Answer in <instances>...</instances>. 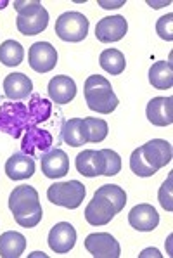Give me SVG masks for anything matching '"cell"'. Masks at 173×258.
I'll return each instance as SVG.
<instances>
[{"mask_svg":"<svg viewBox=\"0 0 173 258\" xmlns=\"http://www.w3.org/2000/svg\"><path fill=\"white\" fill-rule=\"evenodd\" d=\"M9 210L13 212L14 220L25 229L37 227L43 217L40 198L37 189L31 185H18L11 192Z\"/></svg>","mask_w":173,"mask_h":258,"instance_id":"6da1fadb","label":"cell"},{"mask_svg":"<svg viewBox=\"0 0 173 258\" xmlns=\"http://www.w3.org/2000/svg\"><path fill=\"white\" fill-rule=\"evenodd\" d=\"M83 94L86 106L101 114H111L120 104L116 94L113 92L111 83L102 75H92L86 78Z\"/></svg>","mask_w":173,"mask_h":258,"instance_id":"7a4b0ae2","label":"cell"},{"mask_svg":"<svg viewBox=\"0 0 173 258\" xmlns=\"http://www.w3.org/2000/svg\"><path fill=\"white\" fill-rule=\"evenodd\" d=\"M14 9L18 11L16 26H18L19 33L25 37H33V35L42 33L49 25V13L38 0H31V2L16 0Z\"/></svg>","mask_w":173,"mask_h":258,"instance_id":"3957f363","label":"cell"},{"mask_svg":"<svg viewBox=\"0 0 173 258\" xmlns=\"http://www.w3.org/2000/svg\"><path fill=\"white\" fill-rule=\"evenodd\" d=\"M30 128V113L25 102H4L0 106V130L19 139Z\"/></svg>","mask_w":173,"mask_h":258,"instance_id":"277c9868","label":"cell"},{"mask_svg":"<svg viewBox=\"0 0 173 258\" xmlns=\"http://www.w3.org/2000/svg\"><path fill=\"white\" fill-rule=\"evenodd\" d=\"M86 189L81 182L69 180V182H56L47 189V200L52 205L64 206L68 210L78 208L85 200Z\"/></svg>","mask_w":173,"mask_h":258,"instance_id":"5b68a950","label":"cell"},{"mask_svg":"<svg viewBox=\"0 0 173 258\" xmlns=\"http://www.w3.org/2000/svg\"><path fill=\"white\" fill-rule=\"evenodd\" d=\"M89 33V19L81 13H64L56 21V35L64 42H81Z\"/></svg>","mask_w":173,"mask_h":258,"instance_id":"8992f818","label":"cell"},{"mask_svg":"<svg viewBox=\"0 0 173 258\" xmlns=\"http://www.w3.org/2000/svg\"><path fill=\"white\" fill-rule=\"evenodd\" d=\"M54 139L49 130L38 128V126H30L26 130L25 137L21 142V153L28 154L31 158H42L47 151L52 148Z\"/></svg>","mask_w":173,"mask_h":258,"instance_id":"52a82bcc","label":"cell"},{"mask_svg":"<svg viewBox=\"0 0 173 258\" xmlns=\"http://www.w3.org/2000/svg\"><path fill=\"white\" fill-rule=\"evenodd\" d=\"M85 249L94 258H118L121 253L120 243L108 232H96L86 236Z\"/></svg>","mask_w":173,"mask_h":258,"instance_id":"ba28073f","label":"cell"},{"mask_svg":"<svg viewBox=\"0 0 173 258\" xmlns=\"http://www.w3.org/2000/svg\"><path fill=\"white\" fill-rule=\"evenodd\" d=\"M30 66L37 73H49L57 64V50L49 42H37L30 47Z\"/></svg>","mask_w":173,"mask_h":258,"instance_id":"9c48e42d","label":"cell"},{"mask_svg":"<svg viewBox=\"0 0 173 258\" xmlns=\"http://www.w3.org/2000/svg\"><path fill=\"white\" fill-rule=\"evenodd\" d=\"M140 153H142L145 161H147L156 172L170 163L171 156H173L171 144L168 141H163V139H152L147 144L140 146Z\"/></svg>","mask_w":173,"mask_h":258,"instance_id":"30bf717a","label":"cell"},{"mask_svg":"<svg viewBox=\"0 0 173 258\" xmlns=\"http://www.w3.org/2000/svg\"><path fill=\"white\" fill-rule=\"evenodd\" d=\"M128 23L123 16H108L102 18L96 26V38L102 43L118 42L127 35Z\"/></svg>","mask_w":173,"mask_h":258,"instance_id":"8fae6325","label":"cell"},{"mask_svg":"<svg viewBox=\"0 0 173 258\" xmlns=\"http://www.w3.org/2000/svg\"><path fill=\"white\" fill-rule=\"evenodd\" d=\"M76 243V231L69 222H59L49 232V246L54 253L64 255L74 248Z\"/></svg>","mask_w":173,"mask_h":258,"instance_id":"7c38bea8","label":"cell"},{"mask_svg":"<svg viewBox=\"0 0 173 258\" xmlns=\"http://www.w3.org/2000/svg\"><path fill=\"white\" fill-rule=\"evenodd\" d=\"M128 224L132 225L135 231L140 232H151L158 227L159 224V213L152 205H137L130 210L128 213Z\"/></svg>","mask_w":173,"mask_h":258,"instance_id":"4fadbf2b","label":"cell"},{"mask_svg":"<svg viewBox=\"0 0 173 258\" xmlns=\"http://www.w3.org/2000/svg\"><path fill=\"white\" fill-rule=\"evenodd\" d=\"M116 208L106 198L94 194V200L85 208V220L90 225H106L116 217Z\"/></svg>","mask_w":173,"mask_h":258,"instance_id":"5bb4252c","label":"cell"},{"mask_svg":"<svg viewBox=\"0 0 173 258\" xmlns=\"http://www.w3.org/2000/svg\"><path fill=\"white\" fill-rule=\"evenodd\" d=\"M42 172L47 178H61L69 172V158L61 149H49L40 158Z\"/></svg>","mask_w":173,"mask_h":258,"instance_id":"9a60e30c","label":"cell"},{"mask_svg":"<svg viewBox=\"0 0 173 258\" xmlns=\"http://www.w3.org/2000/svg\"><path fill=\"white\" fill-rule=\"evenodd\" d=\"M74 165H76L78 173H81L83 177H99L104 175L106 172V160L102 151L85 149L76 156Z\"/></svg>","mask_w":173,"mask_h":258,"instance_id":"2e32d148","label":"cell"},{"mask_svg":"<svg viewBox=\"0 0 173 258\" xmlns=\"http://www.w3.org/2000/svg\"><path fill=\"white\" fill-rule=\"evenodd\" d=\"M147 120L156 126H168L173 123V99L154 97L147 102L145 108Z\"/></svg>","mask_w":173,"mask_h":258,"instance_id":"e0dca14e","label":"cell"},{"mask_svg":"<svg viewBox=\"0 0 173 258\" xmlns=\"http://www.w3.org/2000/svg\"><path fill=\"white\" fill-rule=\"evenodd\" d=\"M47 92H49V97L52 102H56V104H68L76 95V83H74L73 78L66 77V75H59V77H54L49 82Z\"/></svg>","mask_w":173,"mask_h":258,"instance_id":"ac0fdd59","label":"cell"},{"mask_svg":"<svg viewBox=\"0 0 173 258\" xmlns=\"http://www.w3.org/2000/svg\"><path fill=\"white\" fill-rule=\"evenodd\" d=\"M6 173L11 180H25L35 173V160L25 153L13 154L6 161Z\"/></svg>","mask_w":173,"mask_h":258,"instance_id":"d6986e66","label":"cell"},{"mask_svg":"<svg viewBox=\"0 0 173 258\" xmlns=\"http://www.w3.org/2000/svg\"><path fill=\"white\" fill-rule=\"evenodd\" d=\"M33 90V82L26 77L25 73H11L4 80V92L6 97L13 99V101H21L26 99Z\"/></svg>","mask_w":173,"mask_h":258,"instance_id":"ffe728a7","label":"cell"},{"mask_svg":"<svg viewBox=\"0 0 173 258\" xmlns=\"http://www.w3.org/2000/svg\"><path fill=\"white\" fill-rule=\"evenodd\" d=\"M26 239L23 234L7 231L0 236V256L2 258H18L25 253Z\"/></svg>","mask_w":173,"mask_h":258,"instance_id":"44dd1931","label":"cell"},{"mask_svg":"<svg viewBox=\"0 0 173 258\" xmlns=\"http://www.w3.org/2000/svg\"><path fill=\"white\" fill-rule=\"evenodd\" d=\"M149 82L154 89L166 90L173 85V66L171 61H158L149 70Z\"/></svg>","mask_w":173,"mask_h":258,"instance_id":"7402d4cb","label":"cell"},{"mask_svg":"<svg viewBox=\"0 0 173 258\" xmlns=\"http://www.w3.org/2000/svg\"><path fill=\"white\" fill-rule=\"evenodd\" d=\"M28 113H30V126H37L38 123L49 120L52 113V102L49 99H43L42 95L33 94L28 102Z\"/></svg>","mask_w":173,"mask_h":258,"instance_id":"603a6c76","label":"cell"},{"mask_svg":"<svg viewBox=\"0 0 173 258\" xmlns=\"http://www.w3.org/2000/svg\"><path fill=\"white\" fill-rule=\"evenodd\" d=\"M61 139L64 144L71 146V148H80L85 144V134H83V118H71V120L64 121L62 126Z\"/></svg>","mask_w":173,"mask_h":258,"instance_id":"cb8c5ba5","label":"cell"},{"mask_svg":"<svg viewBox=\"0 0 173 258\" xmlns=\"http://www.w3.org/2000/svg\"><path fill=\"white\" fill-rule=\"evenodd\" d=\"M99 64L104 71H108L109 75H121L127 68V61L125 55L118 49H106L102 50L99 55Z\"/></svg>","mask_w":173,"mask_h":258,"instance_id":"d4e9b609","label":"cell"},{"mask_svg":"<svg viewBox=\"0 0 173 258\" xmlns=\"http://www.w3.org/2000/svg\"><path fill=\"white\" fill-rule=\"evenodd\" d=\"M23 57H25V49L19 42L6 40L0 45V62L4 66H9V68L19 66L23 62Z\"/></svg>","mask_w":173,"mask_h":258,"instance_id":"484cf974","label":"cell"},{"mask_svg":"<svg viewBox=\"0 0 173 258\" xmlns=\"http://www.w3.org/2000/svg\"><path fill=\"white\" fill-rule=\"evenodd\" d=\"M83 134L86 142H102L108 137V123L101 118H83Z\"/></svg>","mask_w":173,"mask_h":258,"instance_id":"4316f807","label":"cell"},{"mask_svg":"<svg viewBox=\"0 0 173 258\" xmlns=\"http://www.w3.org/2000/svg\"><path fill=\"white\" fill-rule=\"evenodd\" d=\"M96 194H99V196L106 198L109 203L115 206L118 213H120L121 210L125 208V205H127V192H125V190L121 189L120 185H116V184L101 185V187L96 190Z\"/></svg>","mask_w":173,"mask_h":258,"instance_id":"83f0119b","label":"cell"},{"mask_svg":"<svg viewBox=\"0 0 173 258\" xmlns=\"http://www.w3.org/2000/svg\"><path fill=\"white\" fill-rule=\"evenodd\" d=\"M130 168L139 177H152L156 173V170L145 161V158L140 153V148H137L132 153V156H130Z\"/></svg>","mask_w":173,"mask_h":258,"instance_id":"f1b7e54d","label":"cell"},{"mask_svg":"<svg viewBox=\"0 0 173 258\" xmlns=\"http://www.w3.org/2000/svg\"><path fill=\"white\" fill-rule=\"evenodd\" d=\"M102 154H104V160H106V177H113L116 175L118 172L121 170V158L116 151L113 149H101Z\"/></svg>","mask_w":173,"mask_h":258,"instance_id":"f546056e","label":"cell"},{"mask_svg":"<svg viewBox=\"0 0 173 258\" xmlns=\"http://www.w3.org/2000/svg\"><path fill=\"white\" fill-rule=\"evenodd\" d=\"M171 180H173V173L168 175V178L164 180V184L159 187V192H158V200H159V205L163 206L166 212H171L173 210V194H171Z\"/></svg>","mask_w":173,"mask_h":258,"instance_id":"4dcf8cb0","label":"cell"},{"mask_svg":"<svg viewBox=\"0 0 173 258\" xmlns=\"http://www.w3.org/2000/svg\"><path fill=\"white\" fill-rule=\"evenodd\" d=\"M156 31L163 40L171 42L173 40V14H166L158 19L156 23Z\"/></svg>","mask_w":173,"mask_h":258,"instance_id":"1f68e13d","label":"cell"},{"mask_svg":"<svg viewBox=\"0 0 173 258\" xmlns=\"http://www.w3.org/2000/svg\"><path fill=\"white\" fill-rule=\"evenodd\" d=\"M104 9H116V7H120V6H123V0H120V2H99Z\"/></svg>","mask_w":173,"mask_h":258,"instance_id":"d6a6232c","label":"cell"},{"mask_svg":"<svg viewBox=\"0 0 173 258\" xmlns=\"http://www.w3.org/2000/svg\"><path fill=\"white\" fill-rule=\"evenodd\" d=\"M140 256H158L159 258L161 255H159L158 249H152L151 248V249H145V251H142V255H140Z\"/></svg>","mask_w":173,"mask_h":258,"instance_id":"836d02e7","label":"cell"},{"mask_svg":"<svg viewBox=\"0 0 173 258\" xmlns=\"http://www.w3.org/2000/svg\"><path fill=\"white\" fill-rule=\"evenodd\" d=\"M31 256H45V253H33Z\"/></svg>","mask_w":173,"mask_h":258,"instance_id":"e575fe53","label":"cell"}]
</instances>
